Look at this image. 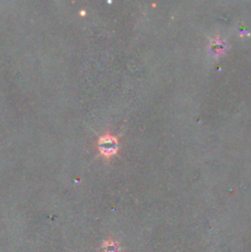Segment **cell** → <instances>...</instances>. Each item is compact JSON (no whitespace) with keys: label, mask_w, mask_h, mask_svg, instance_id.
I'll return each instance as SVG.
<instances>
[{"label":"cell","mask_w":251,"mask_h":252,"mask_svg":"<svg viewBox=\"0 0 251 252\" xmlns=\"http://www.w3.org/2000/svg\"><path fill=\"white\" fill-rule=\"evenodd\" d=\"M97 149L102 157L110 159L111 157L117 154L118 152V140L117 138L111 134H105L98 138Z\"/></svg>","instance_id":"6da1fadb"},{"label":"cell","mask_w":251,"mask_h":252,"mask_svg":"<svg viewBox=\"0 0 251 252\" xmlns=\"http://www.w3.org/2000/svg\"><path fill=\"white\" fill-rule=\"evenodd\" d=\"M211 49H212V52H213L214 54H220L221 52L224 51L223 42L219 41V39H214V41H212Z\"/></svg>","instance_id":"7a4b0ae2"},{"label":"cell","mask_w":251,"mask_h":252,"mask_svg":"<svg viewBox=\"0 0 251 252\" xmlns=\"http://www.w3.org/2000/svg\"><path fill=\"white\" fill-rule=\"evenodd\" d=\"M103 249H105V252H120V246H118V244L111 240L106 241Z\"/></svg>","instance_id":"3957f363"}]
</instances>
